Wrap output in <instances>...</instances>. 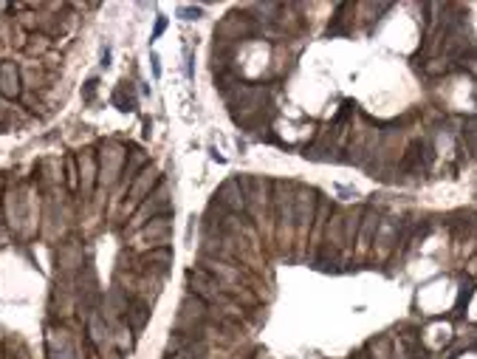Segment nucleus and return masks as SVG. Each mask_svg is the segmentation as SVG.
Segmentation results:
<instances>
[{"label":"nucleus","instance_id":"6","mask_svg":"<svg viewBox=\"0 0 477 359\" xmlns=\"http://www.w3.org/2000/svg\"><path fill=\"white\" fill-rule=\"evenodd\" d=\"M20 80H18V68L12 65V63H6V65H0V94L4 96H15L20 88Z\"/></svg>","mask_w":477,"mask_h":359},{"label":"nucleus","instance_id":"12","mask_svg":"<svg viewBox=\"0 0 477 359\" xmlns=\"http://www.w3.org/2000/svg\"><path fill=\"white\" fill-rule=\"evenodd\" d=\"M153 71H155V77L161 74V65H158V57H153Z\"/></svg>","mask_w":477,"mask_h":359},{"label":"nucleus","instance_id":"2","mask_svg":"<svg viewBox=\"0 0 477 359\" xmlns=\"http://www.w3.org/2000/svg\"><path fill=\"white\" fill-rule=\"evenodd\" d=\"M215 204L223 207L226 213H234V215L246 213V193H243L241 178H229V182H223L215 193Z\"/></svg>","mask_w":477,"mask_h":359},{"label":"nucleus","instance_id":"3","mask_svg":"<svg viewBox=\"0 0 477 359\" xmlns=\"http://www.w3.org/2000/svg\"><path fill=\"white\" fill-rule=\"evenodd\" d=\"M398 232H401V227H398V221H393V218H384V221L379 224V232H376V249H379L381 258L390 255L393 246H398Z\"/></svg>","mask_w":477,"mask_h":359},{"label":"nucleus","instance_id":"10","mask_svg":"<svg viewBox=\"0 0 477 359\" xmlns=\"http://www.w3.org/2000/svg\"><path fill=\"white\" fill-rule=\"evenodd\" d=\"M178 15H181L184 20H198V18H201V9H181Z\"/></svg>","mask_w":477,"mask_h":359},{"label":"nucleus","instance_id":"8","mask_svg":"<svg viewBox=\"0 0 477 359\" xmlns=\"http://www.w3.org/2000/svg\"><path fill=\"white\" fill-rule=\"evenodd\" d=\"M362 215H364V210H350V213H345V246H350L353 244V238H359V227H362Z\"/></svg>","mask_w":477,"mask_h":359},{"label":"nucleus","instance_id":"9","mask_svg":"<svg viewBox=\"0 0 477 359\" xmlns=\"http://www.w3.org/2000/svg\"><path fill=\"white\" fill-rule=\"evenodd\" d=\"M446 71H449L446 60H429V65H424V74H429V77H438V74H446Z\"/></svg>","mask_w":477,"mask_h":359},{"label":"nucleus","instance_id":"11","mask_svg":"<svg viewBox=\"0 0 477 359\" xmlns=\"http://www.w3.org/2000/svg\"><path fill=\"white\" fill-rule=\"evenodd\" d=\"M164 26H167V20H164V18H158V23H155V32H153V40H155V37L164 32Z\"/></svg>","mask_w":477,"mask_h":359},{"label":"nucleus","instance_id":"1","mask_svg":"<svg viewBox=\"0 0 477 359\" xmlns=\"http://www.w3.org/2000/svg\"><path fill=\"white\" fill-rule=\"evenodd\" d=\"M317 210H319V196H317V190H311V187H297V196H294V227L300 229V235L311 232L314 218H317Z\"/></svg>","mask_w":477,"mask_h":359},{"label":"nucleus","instance_id":"7","mask_svg":"<svg viewBox=\"0 0 477 359\" xmlns=\"http://www.w3.org/2000/svg\"><path fill=\"white\" fill-rule=\"evenodd\" d=\"M449 229H452V235H454L457 241L469 238V235L474 232V215H471V213H460V215H454V218L449 221Z\"/></svg>","mask_w":477,"mask_h":359},{"label":"nucleus","instance_id":"13","mask_svg":"<svg viewBox=\"0 0 477 359\" xmlns=\"http://www.w3.org/2000/svg\"><path fill=\"white\" fill-rule=\"evenodd\" d=\"M474 105H477V88H474Z\"/></svg>","mask_w":477,"mask_h":359},{"label":"nucleus","instance_id":"4","mask_svg":"<svg viewBox=\"0 0 477 359\" xmlns=\"http://www.w3.org/2000/svg\"><path fill=\"white\" fill-rule=\"evenodd\" d=\"M379 224H381V215H379L376 210H364V215H362V227H359V249H362V252H367V249L376 244Z\"/></svg>","mask_w":477,"mask_h":359},{"label":"nucleus","instance_id":"5","mask_svg":"<svg viewBox=\"0 0 477 359\" xmlns=\"http://www.w3.org/2000/svg\"><path fill=\"white\" fill-rule=\"evenodd\" d=\"M325 246L331 249H345V215L342 213H333L328 215V227H325Z\"/></svg>","mask_w":477,"mask_h":359}]
</instances>
